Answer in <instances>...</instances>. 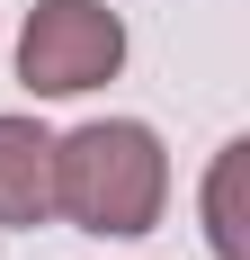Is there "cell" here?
<instances>
[{"instance_id":"1","label":"cell","mask_w":250,"mask_h":260,"mask_svg":"<svg viewBox=\"0 0 250 260\" xmlns=\"http://www.w3.org/2000/svg\"><path fill=\"white\" fill-rule=\"evenodd\" d=\"M54 215L99 242H143L170 215V144L143 117H90L54 135Z\"/></svg>"},{"instance_id":"2","label":"cell","mask_w":250,"mask_h":260,"mask_svg":"<svg viewBox=\"0 0 250 260\" xmlns=\"http://www.w3.org/2000/svg\"><path fill=\"white\" fill-rule=\"evenodd\" d=\"M125 72V18L107 0H36L18 27V81L27 99H80Z\"/></svg>"},{"instance_id":"4","label":"cell","mask_w":250,"mask_h":260,"mask_svg":"<svg viewBox=\"0 0 250 260\" xmlns=\"http://www.w3.org/2000/svg\"><path fill=\"white\" fill-rule=\"evenodd\" d=\"M241 153H250V144H224V153H215V180H205V242H215V260H241V224H232V180H241Z\"/></svg>"},{"instance_id":"3","label":"cell","mask_w":250,"mask_h":260,"mask_svg":"<svg viewBox=\"0 0 250 260\" xmlns=\"http://www.w3.org/2000/svg\"><path fill=\"white\" fill-rule=\"evenodd\" d=\"M0 224L9 234L54 224V135L18 108H0Z\"/></svg>"}]
</instances>
